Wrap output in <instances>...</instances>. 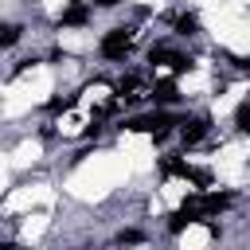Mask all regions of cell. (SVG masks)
Wrapping results in <instances>:
<instances>
[{
  "mask_svg": "<svg viewBox=\"0 0 250 250\" xmlns=\"http://www.w3.org/2000/svg\"><path fill=\"white\" fill-rule=\"evenodd\" d=\"M172 125H180V121H176V113H168V109H156V113H148V117H133V121H129V129H141V133H152V137H164Z\"/></svg>",
  "mask_w": 250,
  "mask_h": 250,
  "instance_id": "6da1fadb",
  "label": "cell"
},
{
  "mask_svg": "<svg viewBox=\"0 0 250 250\" xmlns=\"http://www.w3.org/2000/svg\"><path fill=\"white\" fill-rule=\"evenodd\" d=\"M133 47V27H113L105 39H102V55L105 59H125Z\"/></svg>",
  "mask_w": 250,
  "mask_h": 250,
  "instance_id": "7a4b0ae2",
  "label": "cell"
},
{
  "mask_svg": "<svg viewBox=\"0 0 250 250\" xmlns=\"http://www.w3.org/2000/svg\"><path fill=\"white\" fill-rule=\"evenodd\" d=\"M148 59H152V62H168L176 74H184V70L191 66V59H188V55H180V51H172V47H164V43H160V47H152V51H148Z\"/></svg>",
  "mask_w": 250,
  "mask_h": 250,
  "instance_id": "3957f363",
  "label": "cell"
},
{
  "mask_svg": "<svg viewBox=\"0 0 250 250\" xmlns=\"http://www.w3.org/2000/svg\"><path fill=\"white\" fill-rule=\"evenodd\" d=\"M207 129H211L207 117H188V121H180V141L184 145H199L207 137Z\"/></svg>",
  "mask_w": 250,
  "mask_h": 250,
  "instance_id": "277c9868",
  "label": "cell"
},
{
  "mask_svg": "<svg viewBox=\"0 0 250 250\" xmlns=\"http://www.w3.org/2000/svg\"><path fill=\"white\" fill-rule=\"evenodd\" d=\"M90 23V8L86 4H70L62 16H59V27H86Z\"/></svg>",
  "mask_w": 250,
  "mask_h": 250,
  "instance_id": "5b68a950",
  "label": "cell"
},
{
  "mask_svg": "<svg viewBox=\"0 0 250 250\" xmlns=\"http://www.w3.org/2000/svg\"><path fill=\"white\" fill-rule=\"evenodd\" d=\"M117 98H121V102H137V98H145V86H141V78H137V74L121 78V82H117Z\"/></svg>",
  "mask_w": 250,
  "mask_h": 250,
  "instance_id": "8992f818",
  "label": "cell"
},
{
  "mask_svg": "<svg viewBox=\"0 0 250 250\" xmlns=\"http://www.w3.org/2000/svg\"><path fill=\"white\" fill-rule=\"evenodd\" d=\"M152 98H156L160 105H172V102L180 98V90H176V82H156V86H152Z\"/></svg>",
  "mask_w": 250,
  "mask_h": 250,
  "instance_id": "52a82bcc",
  "label": "cell"
},
{
  "mask_svg": "<svg viewBox=\"0 0 250 250\" xmlns=\"http://www.w3.org/2000/svg\"><path fill=\"white\" fill-rule=\"evenodd\" d=\"M176 35H199V20H195L191 12L176 16Z\"/></svg>",
  "mask_w": 250,
  "mask_h": 250,
  "instance_id": "ba28073f",
  "label": "cell"
},
{
  "mask_svg": "<svg viewBox=\"0 0 250 250\" xmlns=\"http://www.w3.org/2000/svg\"><path fill=\"white\" fill-rule=\"evenodd\" d=\"M20 39V27L16 23H0V47H12Z\"/></svg>",
  "mask_w": 250,
  "mask_h": 250,
  "instance_id": "9c48e42d",
  "label": "cell"
},
{
  "mask_svg": "<svg viewBox=\"0 0 250 250\" xmlns=\"http://www.w3.org/2000/svg\"><path fill=\"white\" fill-rule=\"evenodd\" d=\"M234 125H238L242 133H250V102H242V105H238V113H234Z\"/></svg>",
  "mask_w": 250,
  "mask_h": 250,
  "instance_id": "30bf717a",
  "label": "cell"
},
{
  "mask_svg": "<svg viewBox=\"0 0 250 250\" xmlns=\"http://www.w3.org/2000/svg\"><path fill=\"white\" fill-rule=\"evenodd\" d=\"M74 102H78V98H74V94H66V98H55V102H51L47 109H51V113H62V109H70Z\"/></svg>",
  "mask_w": 250,
  "mask_h": 250,
  "instance_id": "8fae6325",
  "label": "cell"
},
{
  "mask_svg": "<svg viewBox=\"0 0 250 250\" xmlns=\"http://www.w3.org/2000/svg\"><path fill=\"white\" fill-rule=\"evenodd\" d=\"M117 242H121V246H137V242H141V230H121Z\"/></svg>",
  "mask_w": 250,
  "mask_h": 250,
  "instance_id": "7c38bea8",
  "label": "cell"
},
{
  "mask_svg": "<svg viewBox=\"0 0 250 250\" xmlns=\"http://www.w3.org/2000/svg\"><path fill=\"white\" fill-rule=\"evenodd\" d=\"M238 70H246V74H250V59H242V62H238Z\"/></svg>",
  "mask_w": 250,
  "mask_h": 250,
  "instance_id": "4fadbf2b",
  "label": "cell"
},
{
  "mask_svg": "<svg viewBox=\"0 0 250 250\" xmlns=\"http://www.w3.org/2000/svg\"><path fill=\"white\" fill-rule=\"evenodd\" d=\"M98 4H102V8H113V4H117V0H98Z\"/></svg>",
  "mask_w": 250,
  "mask_h": 250,
  "instance_id": "5bb4252c",
  "label": "cell"
},
{
  "mask_svg": "<svg viewBox=\"0 0 250 250\" xmlns=\"http://www.w3.org/2000/svg\"><path fill=\"white\" fill-rule=\"evenodd\" d=\"M0 250H16V246H8V242H0Z\"/></svg>",
  "mask_w": 250,
  "mask_h": 250,
  "instance_id": "9a60e30c",
  "label": "cell"
}]
</instances>
